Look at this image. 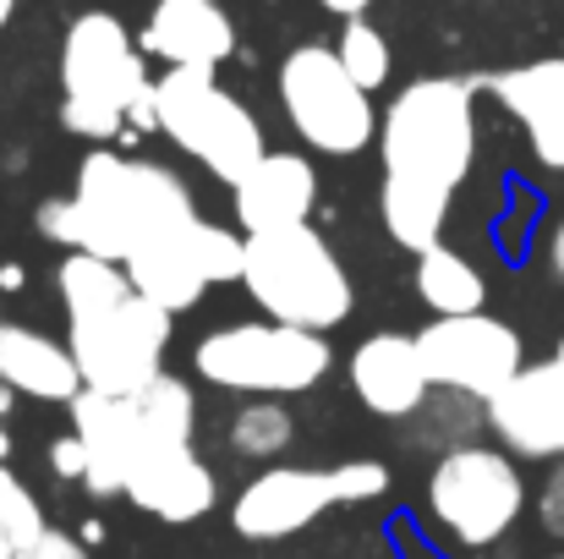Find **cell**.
I'll return each mask as SVG.
<instances>
[{
    "label": "cell",
    "mask_w": 564,
    "mask_h": 559,
    "mask_svg": "<svg viewBox=\"0 0 564 559\" xmlns=\"http://www.w3.org/2000/svg\"><path fill=\"white\" fill-rule=\"evenodd\" d=\"M383 154V230L405 252H427L444 236L449 203L477 160V88L460 77H416L378 121Z\"/></svg>",
    "instance_id": "1"
},
{
    "label": "cell",
    "mask_w": 564,
    "mask_h": 559,
    "mask_svg": "<svg viewBox=\"0 0 564 559\" xmlns=\"http://www.w3.org/2000/svg\"><path fill=\"white\" fill-rule=\"evenodd\" d=\"M39 236L72 247V252H94L110 264H127L132 252L176 236L182 225L197 219V197L192 186L160 165V160H127L110 149H94L77 165L72 197H50L39 203Z\"/></svg>",
    "instance_id": "2"
},
{
    "label": "cell",
    "mask_w": 564,
    "mask_h": 559,
    "mask_svg": "<svg viewBox=\"0 0 564 559\" xmlns=\"http://www.w3.org/2000/svg\"><path fill=\"white\" fill-rule=\"evenodd\" d=\"M61 302H66V346L77 357L83 389L94 395H138L160 378L171 352V313L138 297L121 264L94 252L61 258Z\"/></svg>",
    "instance_id": "3"
},
{
    "label": "cell",
    "mask_w": 564,
    "mask_h": 559,
    "mask_svg": "<svg viewBox=\"0 0 564 559\" xmlns=\"http://www.w3.org/2000/svg\"><path fill=\"white\" fill-rule=\"evenodd\" d=\"M197 433V395L176 373H160L138 395H94L83 389L72 400V439L83 450V488L88 494H121L127 472L160 450L192 444Z\"/></svg>",
    "instance_id": "4"
},
{
    "label": "cell",
    "mask_w": 564,
    "mask_h": 559,
    "mask_svg": "<svg viewBox=\"0 0 564 559\" xmlns=\"http://www.w3.org/2000/svg\"><path fill=\"white\" fill-rule=\"evenodd\" d=\"M61 121L77 138H116L121 127H154V77L143 44L110 11H83L61 39Z\"/></svg>",
    "instance_id": "5"
},
{
    "label": "cell",
    "mask_w": 564,
    "mask_h": 559,
    "mask_svg": "<svg viewBox=\"0 0 564 559\" xmlns=\"http://www.w3.org/2000/svg\"><path fill=\"white\" fill-rule=\"evenodd\" d=\"M241 280H247L252 302L263 308V319H280V324H296L313 335H329L335 324H346L351 302H357L346 264L329 252V241L313 225L247 236Z\"/></svg>",
    "instance_id": "6"
},
{
    "label": "cell",
    "mask_w": 564,
    "mask_h": 559,
    "mask_svg": "<svg viewBox=\"0 0 564 559\" xmlns=\"http://www.w3.org/2000/svg\"><path fill=\"white\" fill-rule=\"evenodd\" d=\"M154 132H165L187 160L230 186L269 154L258 116L230 88H219L214 72L187 66H165V77H154Z\"/></svg>",
    "instance_id": "7"
},
{
    "label": "cell",
    "mask_w": 564,
    "mask_h": 559,
    "mask_svg": "<svg viewBox=\"0 0 564 559\" xmlns=\"http://www.w3.org/2000/svg\"><path fill=\"white\" fill-rule=\"evenodd\" d=\"M335 363L329 341L313 335V330H296V324H280V319H247V324H225L214 335L197 341L192 352V368L203 384L214 389H230V395H263V400H280V395H302L313 389Z\"/></svg>",
    "instance_id": "8"
},
{
    "label": "cell",
    "mask_w": 564,
    "mask_h": 559,
    "mask_svg": "<svg viewBox=\"0 0 564 559\" xmlns=\"http://www.w3.org/2000/svg\"><path fill=\"white\" fill-rule=\"evenodd\" d=\"M280 105L296 138L329 160H351L378 138L373 94L340 66L329 44H296L280 61Z\"/></svg>",
    "instance_id": "9"
},
{
    "label": "cell",
    "mask_w": 564,
    "mask_h": 559,
    "mask_svg": "<svg viewBox=\"0 0 564 559\" xmlns=\"http://www.w3.org/2000/svg\"><path fill=\"white\" fill-rule=\"evenodd\" d=\"M527 510V477L521 466L494 444H460L444 450L427 472V516L460 544L488 549L499 544L516 516Z\"/></svg>",
    "instance_id": "10"
},
{
    "label": "cell",
    "mask_w": 564,
    "mask_h": 559,
    "mask_svg": "<svg viewBox=\"0 0 564 559\" xmlns=\"http://www.w3.org/2000/svg\"><path fill=\"white\" fill-rule=\"evenodd\" d=\"M241 258H247V241L230 236L225 225H208L203 214L182 225L176 236L132 252L121 269L127 280L138 286V297H149L154 308H165L171 319L187 313L203 302L208 286H225V280H241Z\"/></svg>",
    "instance_id": "11"
},
{
    "label": "cell",
    "mask_w": 564,
    "mask_h": 559,
    "mask_svg": "<svg viewBox=\"0 0 564 559\" xmlns=\"http://www.w3.org/2000/svg\"><path fill=\"white\" fill-rule=\"evenodd\" d=\"M416 352H422V368L433 378V389H449V395H466V400H482V406L527 368L521 335L494 313L433 319L416 335Z\"/></svg>",
    "instance_id": "12"
},
{
    "label": "cell",
    "mask_w": 564,
    "mask_h": 559,
    "mask_svg": "<svg viewBox=\"0 0 564 559\" xmlns=\"http://www.w3.org/2000/svg\"><path fill=\"white\" fill-rule=\"evenodd\" d=\"M340 499V483H335V466L329 472H313V466H269L258 472L236 505H230V527L252 544H274V538H291V533H307L318 516H329Z\"/></svg>",
    "instance_id": "13"
},
{
    "label": "cell",
    "mask_w": 564,
    "mask_h": 559,
    "mask_svg": "<svg viewBox=\"0 0 564 559\" xmlns=\"http://www.w3.org/2000/svg\"><path fill=\"white\" fill-rule=\"evenodd\" d=\"M488 428L527 461H564V335L549 363L521 368L488 400Z\"/></svg>",
    "instance_id": "14"
},
{
    "label": "cell",
    "mask_w": 564,
    "mask_h": 559,
    "mask_svg": "<svg viewBox=\"0 0 564 559\" xmlns=\"http://www.w3.org/2000/svg\"><path fill=\"white\" fill-rule=\"evenodd\" d=\"M138 44L165 66L219 72L236 55V22L219 0H154Z\"/></svg>",
    "instance_id": "15"
},
{
    "label": "cell",
    "mask_w": 564,
    "mask_h": 559,
    "mask_svg": "<svg viewBox=\"0 0 564 559\" xmlns=\"http://www.w3.org/2000/svg\"><path fill=\"white\" fill-rule=\"evenodd\" d=\"M482 88L521 121L532 160L543 171H564V55L494 72V77H482Z\"/></svg>",
    "instance_id": "16"
},
{
    "label": "cell",
    "mask_w": 564,
    "mask_h": 559,
    "mask_svg": "<svg viewBox=\"0 0 564 559\" xmlns=\"http://www.w3.org/2000/svg\"><path fill=\"white\" fill-rule=\"evenodd\" d=\"M121 499H132L143 516L154 522H171V527H187V522H203L219 499V483H214V466L192 450V444H176V450H160L149 461H138L127 472V488Z\"/></svg>",
    "instance_id": "17"
},
{
    "label": "cell",
    "mask_w": 564,
    "mask_h": 559,
    "mask_svg": "<svg viewBox=\"0 0 564 559\" xmlns=\"http://www.w3.org/2000/svg\"><path fill=\"white\" fill-rule=\"evenodd\" d=\"M351 389L357 400L373 411V417H389V422H405L427 406L433 395V378L422 368V352H416V335H368L357 352H351Z\"/></svg>",
    "instance_id": "18"
},
{
    "label": "cell",
    "mask_w": 564,
    "mask_h": 559,
    "mask_svg": "<svg viewBox=\"0 0 564 559\" xmlns=\"http://www.w3.org/2000/svg\"><path fill=\"white\" fill-rule=\"evenodd\" d=\"M313 203H318V171L307 154H291V149H269L236 182V219L247 225V236L307 225Z\"/></svg>",
    "instance_id": "19"
},
{
    "label": "cell",
    "mask_w": 564,
    "mask_h": 559,
    "mask_svg": "<svg viewBox=\"0 0 564 559\" xmlns=\"http://www.w3.org/2000/svg\"><path fill=\"white\" fill-rule=\"evenodd\" d=\"M0 384L28 395V400H50V406H72L83 395V373L66 341H50L33 324H0Z\"/></svg>",
    "instance_id": "20"
},
{
    "label": "cell",
    "mask_w": 564,
    "mask_h": 559,
    "mask_svg": "<svg viewBox=\"0 0 564 559\" xmlns=\"http://www.w3.org/2000/svg\"><path fill=\"white\" fill-rule=\"evenodd\" d=\"M416 297L433 308V319H460V313H482L488 286H482L471 258L433 241L427 252H416Z\"/></svg>",
    "instance_id": "21"
},
{
    "label": "cell",
    "mask_w": 564,
    "mask_h": 559,
    "mask_svg": "<svg viewBox=\"0 0 564 559\" xmlns=\"http://www.w3.org/2000/svg\"><path fill=\"white\" fill-rule=\"evenodd\" d=\"M230 450L241 455V461H274V455H285L291 450V439H296V422H291V411L280 406V400H247L236 417H230Z\"/></svg>",
    "instance_id": "22"
},
{
    "label": "cell",
    "mask_w": 564,
    "mask_h": 559,
    "mask_svg": "<svg viewBox=\"0 0 564 559\" xmlns=\"http://www.w3.org/2000/svg\"><path fill=\"white\" fill-rule=\"evenodd\" d=\"M335 55H340V66L373 94L389 83V66H394V55H389V39L378 33L368 17H351L346 28H340V44H335Z\"/></svg>",
    "instance_id": "23"
},
{
    "label": "cell",
    "mask_w": 564,
    "mask_h": 559,
    "mask_svg": "<svg viewBox=\"0 0 564 559\" xmlns=\"http://www.w3.org/2000/svg\"><path fill=\"white\" fill-rule=\"evenodd\" d=\"M44 527V510L39 499L28 494V483L0 461V559H17V549Z\"/></svg>",
    "instance_id": "24"
},
{
    "label": "cell",
    "mask_w": 564,
    "mask_h": 559,
    "mask_svg": "<svg viewBox=\"0 0 564 559\" xmlns=\"http://www.w3.org/2000/svg\"><path fill=\"white\" fill-rule=\"evenodd\" d=\"M335 483H340L346 505H362V499H378L389 488V466L383 461H346V466H335Z\"/></svg>",
    "instance_id": "25"
},
{
    "label": "cell",
    "mask_w": 564,
    "mask_h": 559,
    "mask_svg": "<svg viewBox=\"0 0 564 559\" xmlns=\"http://www.w3.org/2000/svg\"><path fill=\"white\" fill-rule=\"evenodd\" d=\"M17 559H88V549H83L72 533H61V527H39V533L17 549Z\"/></svg>",
    "instance_id": "26"
},
{
    "label": "cell",
    "mask_w": 564,
    "mask_h": 559,
    "mask_svg": "<svg viewBox=\"0 0 564 559\" xmlns=\"http://www.w3.org/2000/svg\"><path fill=\"white\" fill-rule=\"evenodd\" d=\"M538 516H543V533L549 538H564V461H560V472H549V483L538 494Z\"/></svg>",
    "instance_id": "27"
},
{
    "label": "cell",
    "mask_w": 564,
    "mask_h": 559,
    "mask_svg": "<svg viewBox=\"0 0 564 559\" xmlns=\"http://www.w3.org/2000/svg\"><path fill=\"white\" fill-rule=\"evenodd\" d=\"M50 466L61 472V477H72V483H83V450H77V439L66 433L55 450H50Z\"/></svg>",
    "instance_id": "28"
},
{
    "label": "cell",
    "mask_w": 564,
    "mask_h": 559,
    "mask_svg": "<svg viewBox=\"0 0 564 559\" xmlns=\"http://www.w3.org/2000/svg\"><path fill=\"white\" fill-rule=\"evenodd\" d=\"M318 6H324V11H335V17H346V22H351V17H362V11H368V6H373V0H318Z\"/></svg>",
    "instance_id": "29"
},
{
    "label": "cell",
    "mask_w": 564,
    "mask_h": 559,
    "mask_svg": "<svg viewBox=\"0 0 564 559\" xmlns=\"http://www.w3.org/2000/svg\"><path fill=\"white\" fill-rule=\"evenodd\" d=\"M549 258H554V275H560V286H564V219L554 225V241H549Z\"/></svg>",
    "instance_id": "30"
},
{
    "label": "cell",
    "mask_w": 564,
    "mask_h": 559,
    "mask_svg": "<svg viewBox=\"0 0 564 559\" xmlns=\"http://www.w3.org/2000/svg\"><path fill=\"white\" fill-rule=\"evenodd\" d=\"M11 11H17V0H0V33H6V22H11Z\"/></svg>",
    "instance_id": "31"
}]
</instances>
